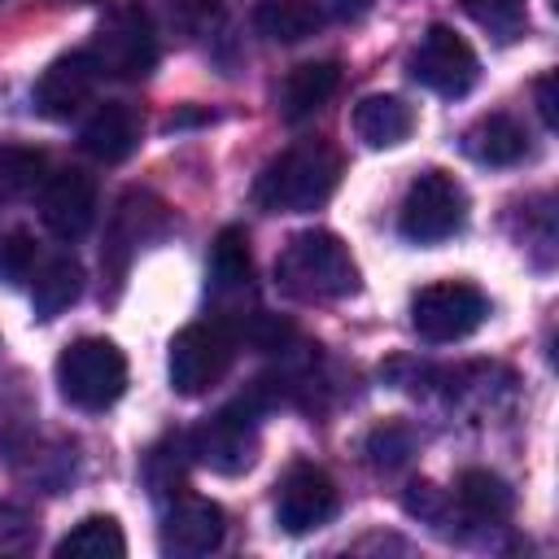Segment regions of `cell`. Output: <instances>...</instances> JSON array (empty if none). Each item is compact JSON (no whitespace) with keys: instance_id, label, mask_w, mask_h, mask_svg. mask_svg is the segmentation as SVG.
<instances>
[{"instance_id":"obj_21","label":"cell","mask_w":559,"mask_h":559,"mask_svg":"<svg viewBox=\"0 0 559 559\" xmlns=\"http://www.w3.org/2000/svg\"><path fill=\"white\" fill-rule=\"evenodd\" d=\"M454 502L472 524H502L515 507V493L502 476H493L485 467H467L454 485Z\"/></svg>"},{"instance_id":"obj_14","label":"cell","mask_w":559,"mask_h":559,"mask_svg":"<svg viewBox=\"0 0 559 559\" xmlns=\"http://www.w3.org/2000/svg\"><path fill=\"white\" fill-rule=\"evenodd\" d=\"M96 83H100V70H96V61L87 57V48H83V52H66V57H57V61L35 79V109H39L44 118L66 122V118H74L83 105H92Z\"/></svg>"},{"instance_id":"obj_15","label":"cell","mask_w":559,"mask_h":559,"mask_svg":"<svg viewBox=\"0 0 559 559\" xmlns=\"http://www.w3.org/2000/svg\"><path fill=\"white\" fill-rule=\"evenodd\" d=\"M162 210H166V205H162L157 197H148V192H127V197L118 201V210H114V218H109V236H105V266H109L114 275H122L127 262L162 231V223H166Z\"/></svg>"},{"instance_id":"obj_22","label":"cell","mask_w":559,"mask_h":559,"mask_svg":"<svg viewBox=\"0 0 559 559\" xmlns=\"http://www.w3.org/2000/svg\"><path fill=\"white\" fill-rule=\"evenodd\" d=\"M253 26L271 44H301L323 26V9L314 0H262L253 9Z\"/></svg>"},{"instance_id":"obj_1","label":"cell","mask_w":559,"mask_h":559,"mask_svg":"<svg viewBox=\"0 0 559 559\" xmlns=\"http://www.w3.org/2000/svg\"><path fill=\"white\" fill-rule=\"evenodd\" d=\"M341 183V153L323 140H301L271 157L253 183V201L266 214H306L319 210Z\"/></svg>"},{"instance_id":"obj_26","label":"cell","mask_w":559,"mask_h":559,"mask_svg":"<svg viewBox=\"0 0 559 559\" xmlns=\"http://www.w3.org/2000/svg\"><path fill=\"white\" fill-rule=\"evenodd\" d=\"M39 262V249H35V236L31 231H4L0 236V280L4 284H26L31 271Z\"/></svg>"},{"instance_id":"obj_8","label":"cell","mask_w":559,"mask_h":559,"mask_svg":"<svg viewBox=\"0 0 559 559\" xmlns=\"http://www.w3.org/2000/svg\"><path fill=\"white\" fill-rule=\"evenodd\" d=\"M87 57L96 61L100 79H144L157 66V31H153V17L140 4L114 9L100 22Z\"/></svg>"},{"instance_id":"obj_17","label":"cell","mask_w":559,"mask_h":559,"mask_svg":"<svg viewBox=\"0 0 559 559\" xmlns=\"http://www.w3.org/2000/svg\"><path fill=\"white\" fill-rule=\"evenodd\" d=\"M336 87H341V66L336 61H301L280 83V114L288 122H301V118L319 114L332 100Z\"/></svg>"},{"instance_id":"obj_28","label":"cell","mask_w":559,"mask_h":559,"mask_svg":"<svg viewBox=\"0 0 559 559\" xmlns=\"http://www.w3.org/2000/svg\"><path fill=\"white\" fill-rule=\"evenodd\" d=\"M31 537H35L31 515H26L22 507L0 502V555H17V550H26V546H31Z\"/></svg>"},{"instance_id":"obj_3","label":"cell","mask_w":559,"mask_h":559,"mask_svg":"<svg viewBox=\"0 0 559 559\" xmlns=\"http://www.w3.org/2000/svg\"><path fill=\"white\" fill-rule=\"evenodd\" d=\"M57 389L79 411H109L127 389V358L105 336H79L57 354Z\"/></svg>"},{"instance_id":"obj_13","label":"cell","mask_w":559,"mask_h":559,"mask_svg":"<svg viewBox=\"0 0 559 559\" xmlns=\"http://www.w3.org/2000/svg\"><path fill=\"white\" fill-rule=\"evenodd\" d=\"M205 293L218 306V323H236L240 319V297L253 293V253H249V236L245 227H223L210 245V266H205Z\"/></svg>"},{"instance_id":"obj_30","label":"cell","mask_w":559,"mask_h":559,"mask_svg":"<svg viewBox=\"0 0 559 559\" xmlns=\"http://www.w3.org/2000/svg\"><path fill=\"white\" fill-rule=\"evenodd\" d=\"M537 109H542V122L546 127L559 122V109H555V74H542L537 79Z\"/></svg>"},{"instance_id":"obj_25","label":"cell","mask_w":559,"mask_h":559,"mask_svg":"<svg viewBox=\"0 0 559 559\" xmlns=\"http://www.w3.org/2000/svg\"><path fill=\"white\" fill-rule=\"evenodd\" d=\"M467 17L498 39H515L524 31V0H463Z\"/></svg>"},{"instance_id":"obj_18","label":"cell","mask_w":559,"mask_h":559,"mask_svg":"<svg viewBox=\"0 0 559 559\" xmlns=\"http://www.w3.org/2000/svg\"><path fill=\"white\" fill-rule=\"evenodd\" d=\"M411 131H415V109H411L402 96L376 92V96H362V100L354 105V135H358L367 148H393V144H402Z\"/></svg>"},{"instance_id":"obj_4","label":"cell","mask_w":559,"mask_h":559,"mask_svg":"<svg viewBox=\"0 0 559 559\" xmlns=\"http://www.w3.org/2000/svg\"><path fill=\"white\" fill-rule=\"evenodd\" d=\"M258 450H262V432H258V402L253 397H240V402L214 411L210 419H201L188 432V454L218 476L249 472L258 463Z\"/></svg>"},{"instance_id":"obj_7","label":"cell","mask_w":559,"mask_h":559,"mask_svg":"<svg viewBox=\"0 0 559 559\" xmlns=\"http://www.w3.org/2000/svg\"><path fill=\"white\" fill-rule=\"evenodd\" d=\"M485 314H489V297L467 280H437L411 297V328L432 345L472 336L485 323Z\"/></svg>"},{"instance_id":"obj_12","label":"cell","mask_w":559,"mask_h":559,"mask_svg":"<svg viewBox=\"0 0 559 559\" xmlns=\"http://www.w3.org/2000/svg\"><path fill=\"white\" fill-rule=\"evenodd\" d=\"M227 537V515L218 502L201 493H175L162 515V550L175 559H201L214 555Z\"/></svg>"},{"instance_id":"obj_9","label":"cell","mask_w":559,"mask_h":559,"mask_svg":"<svg viewBox=\"0 0 559 559\" xmlns=\"http://www.w3.org/2000/svg\"><path fill=\"white\" fill-rule=\"evenodd\" d=\"M411 74H415V83H424L437 96H467L480 79V61L454 26L437 22L424 31L419 48L411 52Z\"/></svg>"},{"instance_id":"obj_6","label":"cell","mask_w":559,"mask_h":559,"mask_svg":"<svg viewBox=\"0 0 559 559\" xmlns=\"http://www.w3.org/2000/svg\"><path fill=\"white\" fill-rule=\"evenodd\" d=\"M467 218V192L450 170H424L411 179L402 205H397V227L415 245H437L450 240Z\"/></svg>"},{"instance_id":"obj_24","label":"cell","mask_w":559,"mask_h":559,"mask_svg":"<svg viewBox=\"0 0 559 559\" xmlns=\"http://www.w3.org/2000/svg\"><path fill=\"white\" fill-rule=\"evenodd\" d=\"M48 175V157L39 148H22V144H0V205L35 192Z\"/></svg>"},{"instance_id":"obj_2","label":"cell","mask_w":559,"mask_h":559,"mask_svg":"<svg viewBox=\"0 0 559 559\" xmlns=\"http://www.w3.org/2000/svg\"><path fill=\"white\" fill-rule=\"evenodd\" d=\"M275 284L297 301H341L358 293V262L336 231L310 227L288 236L275 258Z\"/></svg>"},{"instance_id":"obj_10","label":"cell","mask_w":559,"mask_h":559,"mask_svg":"<svg viewBox=\"0 0 559 559\" xmlns=\"http://www.w3.org/2000/svg\"><path fill=\"white\" fill-rule=\"evenodd\" d=\"M341 507L336 480L314 463H293L275 489V524L293 537L323 528Z\"/></svg>"},{"instance_id":"obj_11","label":"cell","mask_w":559,"mask_h":559,"mask_svg":"<svg viewBox=\"0 0 559 559\" xmlns=\"http://www.w3.org/2000/svg\"><path fill=\"white\" fill-rule=\"evenodd\" d=\"M96 179L79 166L48 170L39 183V218L57 240H79L96 223Z\"/></svg>"},{"instance_id":"obj_27","label":"cell","mask_w":559,"mask_h":559,"mask_svg":"<svg viewBox=\"0 0 559 559\" xmlns=\"http://www.w3.org/2000/svg\"><path fill=\"white\" fill-rule=\"evenodd\" d=\"M367 454H371L376 467H397L411 454V432L402 424H384V428H376L367 437Z\"/></svg>"},{"instance_id":"obj_20","label":"cell","mask_w":559,"mask_h":559,"mask_svg":"<svg viewBox=\"0 0 559 559\" xmlns=\"http://www.w3.org/2000/svg\"><path fill=\"white\" fill-rule=\"evenodd\" d=\"M31 306L39 319H57L61 310H70L83 293V266L70 258V253H52V258H39L35 271H31Z\"/></svg>"},{"instance_id":"obj_29","label":"cell","mask_w":559,"mask_h":559,"mask_svg":"<svg viewBox=\"0 0 559 559\" xmlns=\"http://www.w3.org/2000/svg\"><path fill=\"white\" fill-rule=\"evenodd\" d=\"M402 502H406V511H411V515L432 520V524H441V520H445V507H450V498H445L432 480H415V485L406 489V498H402Z\"/></svg>"},{"instance_id":"obj_5","label":"cell","mask_w":559,"mask_h":559,"mask_svg":"<svg viewBox=\"0 0 559 559\" xmlns=\"http://www.w3.org/2000/svg\"><path fill=\"white\" fill-rule=\"evenodd\" d=\"M231 358H236V336L227 332V323L218 319L188 323L170 336V354H166L170 389L179 397H201L231 371Z\"/></svg>"},{"instance_id":"obj_23","label":"cell","mask_w":559,"mask_h":559,"mask_svg":"<svg viewBox=\"0 0 559 559\" xmlns=\"http://www.w3.org/2000/svg\"><path fill=\"white\" fill-rule=\"evenodd\" d=\"M122 555H127V537L114 515H87L57 542V559H122Z\"/></svg>"},{"instance_id":"obj_31","label":"cell","mask_w":559,"mask_h":559,"mask_svg":"<svg viewBox=\"0 0 559 559\" xmlns=\"http://www.w3.org/2000/svg\"><path fill=\"white\" fill-rule=\"evenodd\" d=\"M371 4H376V0H332V13L345 17V22H354V17H362Z\"/></svg>"},{"instance_id":"obj_16","label":"cell","mask_w":559,"mask_h":559,"mask_svg":"<svg viewBox=\"0 0 559 559\" xmlns=\"http://www.w3.org/2000/svg\"><path fill=\"white\" fill-rule=\"evenodd\" d=\"M140 135H144L140 109L127 105V100H105V105H96L92 118L83 122L79 144H83L96 162L114 166V162H127V157L140 148Z\"/></svg>"},{"instance_id":"obj_19","label":"cell","mask_w":559,"mask_h":559,"mask_svg":"<svg viewBox=\"0 0 559 559\" xmlns=\"http://www.w3.org/2000/svg\"><path fill=\"white\" fill-rule=\"evenodd\" d=\"M463 153L480 166H515L528 153V135L511 114H485L463 131Z\"/></svg>"}]
</instances>
